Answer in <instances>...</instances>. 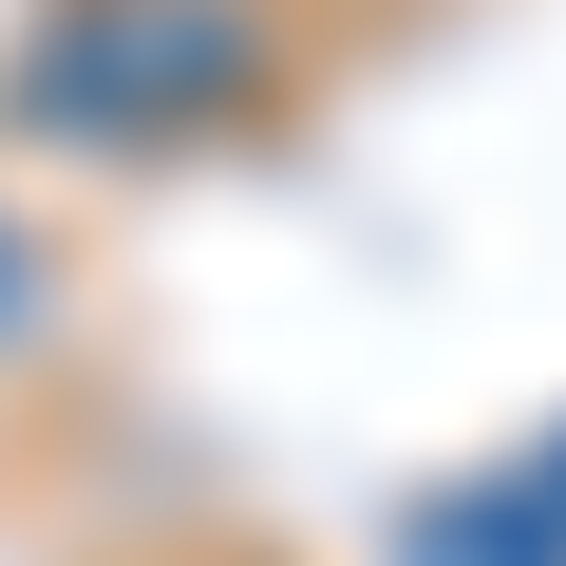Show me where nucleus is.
Wrapping results in <instances>:
<instances>
[{
	"label": "nucleus",
	"mask_w": 566,
	"mask_h": 566,
	"mask_svg": "<svg viewBox=\"0 0 566 566\" xmlns=\"http://www.w3.org/2000/svg\"><path fill=\"white\" fill-rule=\"evenodd\" d=\"M245 76H264L245 0H57L39 57H20V114L95 133V151H151V133H208Z\"/></svg>",
	"instance_id": "f257e3e1"
},
{
	"label": "nucleus",
	"mask_w": 566,
	"mask_h": 566,
	"mask_svg": "<svg viewBox=\"0 0 566 566\" xmlns=\"http://www.w3.org/2000/svg\"><path fill=\"white\" fill-rule=\"evenodd\" d=\"M416 566H566V453H528V472L453 491V510L416 528Z\"/></svg>",
	"instance_id": "f03ea898"
},
{
	"label": "nucleus",
	"mask_w": 566,
	"mask_h": 566,
	"mask_svg": "<svg viewBox=\"0 0 566 566\" xmlns=\"http://www.w3.org/2000/svg\"><path fill=\"white\" fill-rule=\"evenodd\" d=\"M0 283H20V264H0Z\"/></svg>",
	"instance_id": "7ed1b4c3"
}]
</instances>
